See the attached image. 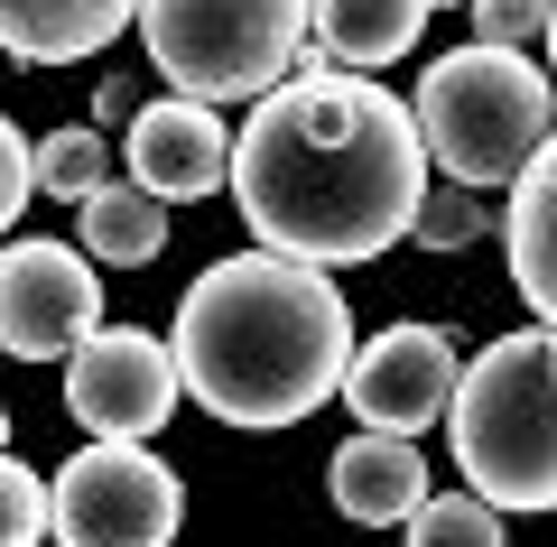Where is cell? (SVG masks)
Listing matches in <instances>:
<instances>
[{
  "instance_id": "obj_11",
  "label": "cell",
  "mask_w": 557,
  "mask_h": 547,
  "mask_svg": "<svg viewBox=\"0 0 557 547\" xmlns=\"http://www.w3.org/2000/svg\"><path fill=\"white\" fill-rule=\"evenodd\" d=\"M325 492H335V510H344L354 529H409L418 501H428V464H418L409 436L362 427V436H344V446H335Z\"/></svg>"
},
{
  "instance_id": "obj_15",
  "label": "cell",
  "mask_w": 557,
  "mask_h": 547,
  "mask_svg": "<svg viewBox=\"0 0 557 547\" xmlns=\"http://www.w3.org/2000/svg\"><path fill=\"white\" fill-rule=\"evenodd\" d=\"M75 233H84V251L102 260V270H149L159 260V241H168V196H149V186H102V196H84L75 204Z\"/></svg>"
},
{
  "instance_id": "obj_22",
  "label": "cell",
  "mask_w": 557,
  "mask_h": 547,
  "mask_svg": "<svg viewBox=\"0 0 557 547\" xmlns=\"http://www.w3.org/2000/svg\"><path fill=\"white\" fill-rule=\"evenodd\" d=\"M139 112H149V102H139L131 75H94V121H102V130H131Z\"/></svg>"
},
{
  "instance_id": "obj_19",
  "label": "cell",
  "mask_w": 557,
  "mask_h": 547,
  "mask_svg": "<svg viewBox=\"0 0 557 547\" xmlns=\"http://www.w3.org/2000/svg\"><path fill=\"white\" fill-rule=\"evenodd\" d=\"M483 233V186H428V204H418V241L428 251H465V241Z\"/></svg>"
},
{
  "instance_id": "obj_3",
  "label": "cell",
  "mask_w": 557,
  "mask_h": 547,
  "mask_svg": "<svg viewBox=\"0 0 557 547\" xmlns=\"http://www.w3.org/2000/svg\"><path fill=\"white\" fill-rule=\"evenodd\" d=\"M465 483L493 510H548L557 501V325H520L474 352L446 409Z\"/></svg>"
},
{
  "instance_id": "obj_16",
  "label": "cell",
  "mask_w": 557,
  "mask_h": 547,
  "mask_svg": "<svg viewBox=\"0 0 557 547\" xmlns=\"http://www.w3.org/2000/svg\"><path fill=\"white\" fill-rule=\"evenodd\" d=\"M112 186V139H102V121H75V130H47L38 139V196L57 204H84Z\"/></svg>"
},
{
  "instance_id": "obj_24",
  "label": "cell",
  "mask_w": 557,
  "mask_h": 547,
  "mask_svg": "<svg viewBox=\"0 0 557 547\" xmlns=\"http://www.w3.org/2000/svg\"><path fill=\"white\" fill-rule=\"evenodd\" d=\"M428 10H474V0H428Z\"/></svg>"
},
{
  "instance_id": "obj_17",
  "label": "cell",
  "mask_w": 557,
  "mask_h": 547,
  "mask_svg": "<svg viewBox=\"0 0 557 547\" xmlns=\"http://www.w3.org/2000/svg\"><path fill=\"white\" fill-rule=\"evenodd\" d=\"M409 547H511V529H502V510L465 483V492H428V501H418Z\"/></svg>"
},
{
  "instance_id": "obj_18",
  "label": "cell",
  "mask_w": 557,
  "mask_h": 547,
  "mask_svg": "<svg viewBox=\"0 0 557 547\" xmlns=\"http://www.w3.org/2000/svg\"><path fill=\"white\" fill-rule=\"evenodd\" d=\"M38 538H57V483L0 455V547H38Z\"/></svg>"
},
{
  "instance_id": "obj_10",
  "label": "cell",
  "mask_w": 557,
  "mask_h": 547,
  "mask_svg": "<svg viewBox=\"0 0 557 547\" xmlns=\"http://www.w3.org/2000/svg\"><path fill=\"white\" fill-rule=\"evenodd\" d=\"M131 176L149 186V196H168V204H196V196H223L233 186V130L214 121V102H196V94H168V102H149V112L131 121Z\"/></svg>"
},
{
  "instance_id": "obj_12",
  "label": "cell",
  "mask_w": 557,
  "mask_h": 547,
  "mask_svg": "<svg viewBox=\"0 0 557 547\" xmlns=\"http://www.w3.org/2000/svg\"><path fill=\"white\" fill-rule=\"evenodd\" d=\"M139 20V0H0V47L20 65H84Z\"/></svg>"
},
{
  "instance_id": "obj_4",
  "label": "cell",
  "mask_w": 557,
  "mask_h": 547,
  "mask_svg": "<svg viewBox=\"0 0 557 547\" xmlns=\"http://www.w3.org/2000/svg\"><path fill=\"white\" fill-rule=\"evenodd\" d=\"M548 84L520 47H456L418 75V130L456 186H520L539 149H548Z\"/></svg>"
},
{
  "instance_id": "obj_23",
  "label": "cell",
  "mask_w": 557,
  "mask_h": 547,
  "mask_svg": "<svg viewBox=\"0 0 557 547\" xmlns=\"http://www.w3.org/2000/svg\"><path fill=\"white\" fill-rule=\"evenodd\" d=\"M548 75H557V20H548Z\"/></svg>"
},
{
  "instance_id": "obj_14",
  "label": "cell",
  "mask_w": 557,
  "mask_h": 547,
  "mask_svg": "<svg viewBox=\"0 0 557 547\" xmlns=\"http://www.w3.org/2000/svg\"><path fill=\"white\" fill-rule=\"evenodd\" d=\"M428 28V0H317V47L335 65H399Z\"/></svg>"
},
{
  "instance_id": "obj_25",
  "label": "cell",
  "mask_w": 557,
  "mask_h": 547,
  "mask_svg": "<svg viewBox=\"0 0 557 547\" xmlns=\"http://www.w3.org/2000/svg\"><path fill=\"white\" fill-rule=\"evenodd\" d=\"M0 446H10V418H0Z\"/></svg>"
},
{
  "instance_id": "obj_21",
  "label": "cell",
  "mask_w": 557,
  "mask_h": 547,
  "mask_svg": "<svg viewBox=\"0 0 557 547\" xmlns=\"http://www.w3.org/2000/svg\"><path fill=\"white\" fill-rule=\"evenodd\" d=\"M28 196H38V149H28V139L10 130V112H0V233L28 214Z\"/></svg>"
},
{
  "instance_id": "obj_9",
  "label": "cell",
  "mask_w": 557,
  "mask_h": 547,
  "mask_svg": "<svg viewBox=\"0 0 557 547\" xmlns=\"http://www.w3.org/2000/svg\"><path fill=\"white\" fill-rule=\"evenodd\" d=\"M456 344H446V325H391L372 334V344L354 352V372H344V409L362 418V427L381 436H418L437 427L446 409H456Z\"/></svg>"
},
{
  "instance_id": "obj_5",
  "label": "cell",
  "mask_w": 557,
  "mask_h": 547,
  "mask_svg": "<svg viewBox=\"0 0 557 547\" xmlns=\"http://www.w3.org/2000/svg\"><path fill=\"white\" fill-rule=\"evenodd\" d=\"M317 0H139L149 75L196 102H260L298 75Z\"/></svg>"
},
{
  "instance_id": "obj_7",
  "label": "cell",
  "mask_w": 557,
  "mask_h": 547,
  "mask_svg": "<svg viewBox=\"0 0 557 547\" xmlns=\"http://www.w3.org/2000/svg\"><path fill=\"white\" fill-rule=\"evenodd\" d=\"M177 344H159V334L139 325H102L75 344V362H65V409H75L84 436H102V446H149V436L177 418Z\"/></svg>"
},
{
  "instance_id": "obj_13",
  "label": "cell",
  "mask_w": 557,
  "mask_h": 547,
  "mask_svg": "<svg viewBox=\"0 0 557 547\" xmlns=\"http://www.w3.org/2000/svg\"><path fill=\"white\" fill-rule=\"evenodd\" d=\"M502 251H511V288L530 297V315L557 325V130H548V149H539L530 167H520V186H511Z\"/></svg>"
},
{
  "instance_id": "obj_1",
  "label": "cell",
  "mask_w": 557,
  "mask_h": 547,
  "mask_svg": "<svg viewBox=\"0 0 557 547\" xmlns=\"http://www.w3.org/2000/svg\"><path fill=\"white\" fill-rule=\"evenodd\" d=\"M233 204L260 251L317 260V270L381 260L399 233H418V204H428L418 102L307 47L298 75L260 94L233 139Z\"/></svg>"
},
{
  "instance_id": "obj_8",
  "label": "cell",
  "mask_w": 557,
  "mask_h": 547,
  "mask_svg": "<svg viewBox=\"0 0 557 547\" xmlns=\"http://www.w3.org/2000/svg\"><path fill=\"white\" fill-rule=\"evenodd\" d=\"M102 260L65 241H10L0 251V352L20 362H75L84 334H102Z\"/></svg>"
},
{
  "instance_id": "obj_6",
  "label": "cell",
  "mask_w": 557,
  "mask_h": 547,
  "mask_svg": "<svg viewBox=\"0 0 557 547\" xmlns=\"http://www.w3.org/2000/svg\"><path fill=\"white\" fill-rule=\"evenodd\" d=\"M186 529V483L149 446H84L57 473V547H168Z\"/></svg>"
},
{
  "instance_id": "obj_20",
  "label": "cell",
  "mask_w": 557,
  "mask_h": 547,
  "mask_svg": "<svg viewBox=\"0 0 557 547\" xmlns=\"http://www.w3.org/2000/svg\"><path fill=\"white\" fill-rule=\"evenodd\" d=\"M557 0H474V38L483 47H520V38H548Z\"/></svg>"
},
{
  "instance_id": "obj_2",
  "label": "cell",
  "mask_w": 557,
  "mask_h": 547,
  "mask_svg": "<svg viewBox=\"0 0 557 547\" xmlns=\"http://www.w3.org/2000/svg\"><path fill=\"white\" fill-rule=\"evenodd\" d=\"M354 307L317 260L233 251L177 297V372L186 399L223 427H298L354 372Z\"/></svg>"
}]
</instances>
